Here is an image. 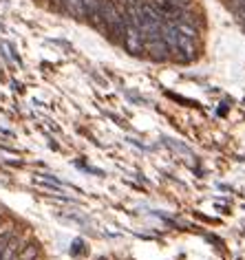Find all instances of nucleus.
<instances>
[{"instance_id":"f257e3e1","label":"nucleus","mask_w":245,"mask_h":260,"mask_svg":"<svg viewBox=\"0 0 245 260\" xmlns=\"http://www.w3.org/2000/svg\"><path fill=\"white\" fill-rule=\"evenodd\" d=\"M113 38H124L126 31V18L115 5V0H102L100 3V22Z\"/></svg>"},{"instance_id":"f03ea898","label":"nucleus","mask_w":245,"mask_h":260,"mask_svg":"<svg viewBox=\"0 0 245 260\" xmlns=\"http://www.w3.org/2000/svg\"><path fill=\"white\" fill-rule=\"evenodd\" d=\"M121 44H124V49L131 55H141L144 53V36H141V31L137 27H133V24H126Z\"/></svg>"},{"instance_id":"7ed1b4c3","label":"nucleus","mask_w":245,"mask_h":260,"mask_svg":"<svg viewBox=\"0 0 245 260\" xmlns=\"http://www.w3.org/2000/svg\"><path fill=\"white\" fill-rule=\"evenodd\" d=\"M144 51L152 57L155 62H166L170 57V49H168V44L164 42V38H150V40H144Z\"/></svg>"},{"instance_id":"20e7f679","label":"nucleus","mask_w":245,"mask_h":260,"mask_svg":"<svg viewBox=\"0 0 245 260\" xmlns=\"http://www.w3.org/2000/svg\"><path fill=\"white\" fill-rule=\"evenodd\" d=\"M62 7L71 18L84 20V0H62Z\"/></svg>"},{"instance_id":"39448f33","label":"nucleus","mask_w":245,"mask_h":260,"mask_svg":"<svg viewBox=\"0 0 245 260\" xmlns=\"http://www.w3.org/2000/svg\"><path fill=\"white\" fill-rule=\"evenodd\" d=\"M100 3L102 0H84V18L93 24L100 22Z\"/></svg>"},{"instance_id":"423d86ee","label":"nucleus","mask_w":245,"mask_h":260,"mask_svg":"<svg viewBox=\"0 0 245 260\" xmlns=\"http://www.w3.org/2000/svg\"><path fill=\"white\" fill-rule=\"evenodd\" d=\"M36 256H38V245H29L20 253V260H36Z\"/></svg>"},{"instance_id":"0eeeda50","label":"nucleus","mask_w":245,"mask_h":260,"mask_svg":"<svg viewBox=\"0 0 245 260\" xmlns=\"http://www.w3.org/2000/svg\"><path fill=\"white\" fill-rule=\"evenodd\" d=\"M168 97H172V100H177V102H181V104H188V106H197V102H190V100H186V97H179V95H168Z\"/></svg>"},{"instance_id":"6e6552de","label":"nucleus","mask_w":245,"mask_h":260,"mask_svg":"<svg viewBox=\"0 0 245 260\" xmlns=\"http://www.w3.org/2000/svg\"><path fill=\"white\" fill-rule=\"evenodd\" d=\"M124 3H126V0H115V5H117V7H124Z\"/></svg>"},{"instance_id":"1a4fd4ad","label":"nucleus","mask_w":245,"mask_h":260,"mask_svg":"<svg viewBox=\"0 0 245 260\" xmlns=\"http://www.w3.org/2000/svg\"><path fill=\"white\" fill-rule=\"evenodd\" d=\"M241 3H245V0H234V7H236V5H241Z\"/></svg>"},{"instance_id":"9d476101","label":"nucleus","mask_w":245,"mask_h":260,"mask_svg":"<svg viewBox=\"0 0 245 260\" xmlns=\"http://www.w3.org/2000/svg\"><path fill=\"white\" fill-rule=\"evenodd\" d=\"M243 24H245V20H243Z\"/></svg>"}]
</instances>
